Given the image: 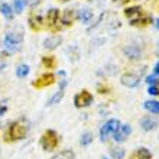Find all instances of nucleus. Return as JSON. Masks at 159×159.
<instances>
[{"label":"nucleus","mask_w":159,"mask_h":159,"mask_svg":"<svg viewBox=\"0 0 159 159\" xmlns=\"http://www.w3.org/2000/svg\"><path fill=\"white\" fill-rule=\"evenodd\" d=\"M28 133V127L25 126V123L22 121H13L12 125L9 126L7 132H6V142H17L22 139L26 138Z\"/></svg>","instance_id":"obj_1"},{"label":"nucleus","mask_w":159,"mask_h":159,"mask_svg":"<svg viewBox=\"0 0 159 159\" xmlns=\"http://www.w3.org/2000/svg\"><path fill=\"white\" fill-rule=\"evenodd\" d=\"M22 42H23V34L22 32H7L4 36V48L9 52H17L20 49Z\"/></svg>","instance_id":"obj_2"},{"label":"nucleus","mask_w":159,"mask_h":159,"mask_svg":"<svg viewBox=\"0 0 159 159\" xmlns=\"http://www.w3.org/2000/svg\"><path fill=\"white\" fill-rule=\"evenodd\" d=\"M58 143H59V138L55 130L48 129L43 132V134H42V138H41V146L43 151H46V152L54 151V149H57Z\"/></svg>","instance_id":"obj_3"},{"label":"nucleus","mask_w":159,"mask_h":159,"mask_svg":"<svg viewBox=\"0 0 159 159\" xmlns=\"http://www.w3.org/2000/svg\"><path fill=\"white\" fill-rule=\"evenodd\" d=\"M46 25L49 29H52L54 32H58L61 29V13H59V9L52 7L48 10L46 13Z\"/></svg>","instance_id":"obj_4"},{"label":"nucleus","mask_w":159,"mask_h":159,"mask_svg":"<svg viewBox=\"0 0 159 159\" xmlns=\"http://www.w3.org/2000/svg\"><path fill=\"white\" fill-rule=\"evenodd\" d=\"M119 126H120V121H119L117 119H110V120L106 121L100 129V140L101 142H106V140L109 139L110 134H113L114 132H116V129H117Z\"/></svg>","instance_id":"obj_5"},{"label":"nucleus","mask_w":159,"mask_h":159,"mask_svg":"<svg viewBox=\"0 0 159 159\" xmlns=\"http://www.w3.org/2000/svg\"><path fill=\"white\" fill-rule=\"evenodd\" d=\"M94 100V97L93 94L88 90H83V91H80L78 94H75L74 97V104H75L77 109H85L88 106L93 103Z\"/></svg>","instance_id":"obj_6"},{"label":"nucleus","mask_w":159,"mask_h":159,"mask_svg":"<svg viewBox=\"0 0 159 159\" xmlns=\"http://www.w3.org/2000/svg\"><path fill=\"white\" fill-rule=\"evenodd\" d=\"M130 133H132V127H130V125H121L120 123V126H119L117 129H116V132L113 133L114 142H117V143L125 142L126 139L130 136Z\"/></svg>","instance_id":"obj_7"},{"label":"nucleus","mask_w":159,"mask_h":159,"mask_svg":"<svg viewBox=\"0 0 159 159\" xmlns=\"http://www.w3.org/2000/svg\"><path fill=\"white\" fill-rule=\"evenodd\" d=\"M120 83H121V85H125V87H127V88H134L139 85L140 78H139V75L133 74V72H125V74L120 77Z\"/></svg>","instance_id":"obj_8"},{"label":"nucleus","mask_w":159,"mask_h":159,"mask_svg":"<svg viewBox=\"0 0 159 159\" xmlns=\"http://www.w3.org/2000/svg\"><path fill=\"white\" fill-rule=\"evenodd\" d=\"M55 83V75L52 72H46L43 75H41L36 81L32 83V87L35 88H45V87H49L52 84Z\"/></svg>","instance_id":"obj_9"},{"label":"nucleus","mask_w":159,"mask_h":159,"mask_svg":"<svg viewBox=\"0 0 159 159\" xmlns=\"http://www.w3.org/2000/svg\"><path fill=\"white\" fill-rule=\"evenodd\" d=\"M143 15H145V13H143V9L140 7V6H132V7L125 9V16L130 20V23H133V22H136L138 19H140Z\"/></svg>","instance_id":"obj_10"},{"label":"nucleus","mask_w":159,"mask_h":159,"mask_svg":"<svg viewBox=\"0 0 159 159\" xmlns=\"http://www.w3.org/2000/svg\"><path fill=\"white\" fill-rule=\"evenodd\" d=\"M62 43V36L61 35H51V36H48V38L43 41V48L48 51H54L57 49L59 45Z\"/></svg>","instance_id":"obj_11"},{"label":"nucleus","mask_w":159,"mask_h":159,"mask_svg":"<svg viewBox=\"0 0 159 159\" xmlns=\"http://www.w3.org/2000/svg\"><path fill=\"white\" fill-rule=\"evenodd\" d=\"M123 52H125L126 58H129L130 61H136V59L140 58V49H139V46L136 45H129V46H125V49H123Z\"/></svg>","instance_id":"obj_12"},{"label":"nucleus","mask_w":159,"mask_h":159,"mask_svg":"<svg viewBox=\"0 0 159 159\" xmlns=\"http://www.w3.org/2000/svg\"><path fill=\"white\" fill-rule=\"evenodd\" d=\"M156 126H158V120H156L155 117H152V116H145V117H142V120H140V127H142L145 132H152Z\"/></svg>","instance_id":"obj_13"},{"label":"nucleus","mask_w":159,"mask_h":159,"mask_svg":"<svg viewBox=\"0 0 159 159\" xmlns=\"http://www.w3.org/2000/svg\"><path fill=\"white\" fill-rule=\"evenodd\" d=\"M28 22H29L30 29L35 30V32H38V30H41L43 28V20H42V17L39 15H34L32 13L29 16V19H28Z\"/></svg>","instance_id":"obj_14"},{"label":"nucleus","mask_w":159,"mask_h":159,"mask_svg":"<svg viewBox=\"0 0 159 159\" xmlns=\"http://www.w3.org/2000/svg\"><path fill=\"white\" fill-rule=\"evenodd\" d=\"M75 17H77V15L72 9H65V12H64L62 17H61V25L62 26H71Z\"/></svg>","instance_id":"obj_15"},{"label":"nucleus","mask_w":159,"mask_h":159,"mask_svg":"<svg viewBox=\"0 0 159 159\" xmlns=\"http://www.w3.org/2000/svg\"><path fill=\"white\" fill-rule=\"evenodd\" d=\"M151 158H152V153L146 148H139L138 151L133 152L129 156V159H151Z\"/></svg>","instance_id":"obj_16"},{"label":"nucleus","mask_w":159,"mask_h":159,"mask_svg":"<svg viewBox=\"0 0 159 159\" xmlns=\"http://www.w3.org/2000/svg\"><path fill=\"white\" fill-rule=\"evenodd\" d=\"M77 17H78V20L81 22V23H90L93 19V12L90 10V9H81L78 13H77Z\"/></svg>","instance_id":"obj_17"},{"label":"nucleus","mask_w":159,"mask_h":159,"mask_svg":"<svg viewBox=\"0 0 159 159\" xmlns=\"http://www.w3.org/2000/svg\"><path fill=\"white\" fill-rule=\"evenodd\" d=\"M51 159H75V152L71 149H64V151L57 152Z\"/></svg>","instance_id":"obj_18"},{"label":"nucleus","mask_w":159,"mask_h":159,"mask_svg":"<svg viewBox=\"0 0 159 159\" xmlns=\"http://www.w3.org/2000/svg\"><path fill=\"white\" fill-rule=\"evenodd\" d=\"M145 109L152 114H159V101L156 100L145 101Z\"/></svg>","instance_id":"obj_19"},{"label":"nucleus","mask_w":159,"mask_h":159,"mask_svg":"<svg viewBox=\"0 0 159 159\" xmlns=\"http://www.w3.org/2000/svg\"><path fill=\"white\" fill-rule=\"evenodd\" d=\"M42 65L48 70H52V68L57 67V59H55L54 55H46L42 58Z\"/></svg>","instance_id":"obj_20"},{"label":"nucleus","mask_w":159,"mask_h":159,"mask_svg":"<svg viewBox=\"0 0 159 159\" xmlns=\"http://www.w3.org/2000/svg\"><path fill=\"white\" fill-rule=\"evenodd\" d=\"M64 94H65V88H59L58 91L55 93L54 96L48 100V106H54V104H57V103H59V101L62 100Z\"/></svg>","instance_id":"obj_21"},{"label":"nucleus","mask_w":159,"mask_h":159,"mask_svg":"<svg viewBox=\"0 0 159 159\" xmlns=\"http://www.w3.org/2000/svg\"><path fill=\"white\" fill-rule=\"evenodd\" d=\"M0 12H2V15H3L6 19H12L13 17V9H12V6L7 3L0 4Z\"/></svg>","instance_id":"obj_22"},{"label":"nucleus","mask_w":159,"mask_h":159,"mask_svg":"<svg viewBox=\"0 0 159 159\" xmlns=\"http://www.w3.org/2000/svg\"><path fill=\"white\" fill-rule=\"evenodd\" d=\"M29 71H30V68L28 64H20V65L16 68V75L19 77V78H25V77L29 74Z\"/></svg>","instance_id":"obj_23"},{"label":"nucleus","mask_w":159,"mask_h":159,"mask_svg":"<svg viewBox=\"0 0 159 159\" xmlns=\"http://www.w3.org/2000/svg\"><path fill=\"white\" fill-rule=\"evenodd\" d=\"M110 155L113 159H123L125 158V149L121 148H111L110 149Z\"/></svg>","instance_id":"obj_24"},{"label":"nucleus","mask_w":159,"mask_h":159,"mask_svg":"<svg viewBox=\"0 0 159 159\" xmlns=\"http://www.w3.org/2000/svg\"><path fill=\"white\" fill-rule=\"evenodd\" d=\"M26 6V0H13V10L16 13H22Z\"/></svg>","instance_id":"obj_25"},{"label":"nucleus","mask_w":159,"mask_h":159,"mask_svg":"<svg viewBox=\"0 0 159 159\" xmlns=\"http://www.w3.org/2000/svg\"><path fill=\"white\" fill-rule=\"evenodd\" d=\"M93 142V134L90 132H85V133L81 136V140H80V145L81 146H88L90 143Z\"/></svg>","instance_id":"obj_26"},{"label":"nucleus","mask_w":159,"mask_h":159,"mask_svg":"<svg viewBox=\"0 0 159 159\" xmlns=\"http://www.w3.org/2000/svg\"><path fill=\"white\" fill-rule=\"evenodd\" d=\"M148 93L151 94V96H159V88L156 84H153V85H149V88H148Z\"/></svg>","instance_id":"obj_27"},{"label":"nucleus","mask_w":159,"mask_h":159,"mask_svg":"<svg viewBox=\"0 0 159 159\" xmlns=\"http://www.w3.org/2000/svg\"><path fill=\"white\" fill-rule=\"evenodd\" d=\"M39 3H41V0H26V4H29L32 9H35L36 6H39Z\"/></svg>","instance_id":"obj_28"},{"label":"nucleus","mask_w":159,"mask_h":159,"mask_svg":"<svg viewBox=\"0 0 159 159\" xmlns=\"http://www.w3.org/2000/svg\"><path fill=\"white\" fill-rule=\"evenodd\" d=\"M146 81H148V84H149V85H153V84H156V78L153 75H149Z\"/></svg>","instance_id":"obj_29"},{"label":"nucleus","mask_w":159,"mask_h":159,"mask_svg":"<svg viewBox=\"0 0 159 159\" xmlns=\"http://www.w3.org/2000/svg\"><path fill=\"white\" fill-rule=\"evenodd\" d=\"M98 93H101V94L109 93V88H107V87H103V85H98Z\"/></svg>","instance_id":"obj_30"},{"label":"nucleus","mask_w":159,"mask_h":159,"mask_svg":"<svg viewBox=\"0 0 159 159\" xmlns=\"http://www.w3.org/2000/svg\"><path fill=\"white\" fill-rule=\"evenodd\" d=\"M6 111H7V107H6V106H2V104H0V116H3V114L4 113H6Z\"/></svg>","instance_id":"obj_31"},{"label":"nucleus","mask_w":159,"mask_h":159,"mask_svg":"<svg viewBox=\"0 0 159 159\" xmlns=\"http://www.w3.org/2000/svg\"><path fill=\"white\" fill-rule=\"evenodd\" d=\"M114 3H119V4H126L129 3V0H113Z\"/></svg>","instance_id":"obj_32"},{"label":"nucleus","mask_w":159,"mask_h":159,"mask_svg":"<svg viewBox=\"0 0 159 159\" xmlns=\"http://www.w3.org/2000/svg\"><path fill=\"white\" fill-rule=\"evenodd\" d=\"M153 72H155L156 75H159V62L155 65V68H153Z\"/></svg>","instance_id":"obj_33"},{"label":"nucleus","mask_w":159,"mask_h":159,"mask_svg":"<svg viewBox=\"0 0 159 159\" xmlns=\"http://www.w3.org/2000/svg\"><path fill=\"white\" fill-rule=\"evenodd\" d=\"M3 68H4V62H2V61H0V71H2Z\"/></svg>","instance_id":"obj_34"},{"label":"nucleus","mask_w":159,"mask_h":159,"mask_svg":"<svg viewBox=\"0 0 159 159\" xmlns=\"http://www.w3.org/2000/svg\"><path fill=\"white\" fill-rule=\"evenodd\" d=\"M155 25H156V28H158V29H159V19H158V20L155 22Z\"/></svg>","instance_id":"obj_35"},{"label":"nucleus","mask_w":159,"mask_h":159,"mask_svg":"<svg viewBox=\"0 0 159 159\" xmlns=\"http://www.w3.org/2000/svg\"><path fill=\"white\" fill-rule=\"evenodd\" d=\"M59 2H70V0H59Z\"/></svg>","instance_id":"obj_36"},{"label":"nucleus","mask_w":159,"mask_h":159,"mask_svg":"<svg viewBox=\"0 0 159 159\" xmlns=\"http://www.w3.org/2000/svg\"><path fill=\"white\" fill-rule=\"evenodd\" d=\"M0 155H2V151H0Z\"/></svg>","instance_id":"obj_37"},{"label":"nucleus","mask_w":159,"mask_h":159,"mask_svg":"<svg viewBox=\"0 0 159 159\" xmlns=\"http://www.w3.org/2000/svg\"><path fill=\"white\" fill-rule=\"evenodd\" d=\"M103 159H107V158H103Z\"/></svg>","instance_id":"obj_38"}]
</instances>
